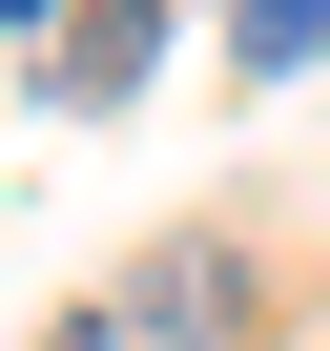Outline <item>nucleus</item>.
Listing matches in <instances>:
<instances>
[{"instance_id":"nucleus-1","label":"nucleus","mask_w":330,"mask_h":351,"mask_svg":"<svg viewBox=\"0 0 330 351\" xmlns=\"http://www.w3.org/2000/svg\"><path fill=\"white\" fill-rule=\"evenodd\" d=\"M165 62V0H21V83L42 104H124Z\"/></svg>"},{"instance_id":"nucleus-4","label":"nucleus","mask_w":330,"mask_h":351,"mask_svg":"<svg viewBox=\"0 0 330 351\" xmlns=\"http://www.w3.org/2000/svg\"><path fill=\"white\" fill-rule=\"evenodd\" d=\"M62 351H144V330H124V310H83V330H62Z\"/></svg>"},{"instance_id":"nucleus-3","label":"nucleus","mask_w":330,"mask_h":351,"mask_svg":"<svg viewBox=\"0 0 330 351\" xmlns=\"http://www.w3.org/2000/svg\"><path fill=\"white\" fill-rule=\"evenodd\" d=\"M227 42H248V62H309V42H330V0H227Z\"/></svg>"},{"instance_id":"nucleus-2","label":"nucleus","mask_w":330,"mask_h":351,"mask_svg":"<svg viewBox=\"0 0 330 351\" xmlns=\"http://www.w3.org/2000/svg\"><path fill=\"white\" fill-rule=\"evenodd\" d=\"M124 330H144V351H227V330H248V269H227V248H144V269H124Z\"/></svg>"}]
</instances>
